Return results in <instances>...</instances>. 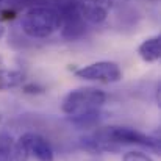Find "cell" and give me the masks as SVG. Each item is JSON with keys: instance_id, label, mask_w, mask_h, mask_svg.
I'll return each mask as SVG.
<instances>
[{"instance_id": "6da1fadb", "label": "cell", "mask_w": 161, "mask_h": 161, "mask_svg": "<svg viewBox=\"0 0 161 161\" xmlns=\"http://www.w3.org/2000/svg\"><path fill=\"white\" fill-rule=\"evenodd\" d=\"M20 30L33 39L49 38L58 30H61V16L58 9L52 6H30L20 16Z\"/></svg>"}, {"instance_id": "9a60e30c", "label": "cell", "mask_w": 161, "mask_h": 161, "mask_svg": "<svg viewBox=\"0 0 161 161\" xmlns=\"http://www.w3.org/2000/svg\"><path fill=\"white\" fill-rule=\"evenodd\" d=\"M3 35H5V27H3V25L0 24V39L3 38Z\"/></svg>"}, {"instance_id": "4fadbf2b", "label": "cell", "mask_w": 161, "mask_h": 161, "mask_svg": "<svg viewBox=\"0 0 161 161\" xmlns=\"http://www.w3.org/2000/svg\"><path fill=\"white\" fill-rule=\"evenodd\" d=\"M122 161H153L149 155H146L144 152H139V150H130V152H125Z\"/></svg>"}, {"instance_id": "3957f363", "label": "cell", "mask_w": 161, "mask_h": 161, "mask_svg": "<svg viewBox=\"0 0 161 161\" xmlns=\"http://www.w3.org/2000/svg\"><path fill=\"white\" fill-rule=\"evenodd\" d=\"M103 138L117 146L119 149L122 146H141L147 147L153 152H160V139L149 136L136 128L131 127H122V125H111V127H103L99 128Z\"/></svg>"}, {"instance_id": "2e32d148", "label": "cell", "mask_w": 161, "mask_h": 161, "mask_svg": "<svg viewBox=\"0 0 161 161\" xmlns=\"http://www.w3.org/2000/svg\"><path fill=\"white\" fill-rule=\"evenodd\" d=\"M52 2H56V5H58V3H63V2H67V0H52Z\"/></svg>"}, {"instance_id": "9c48e42d", "label": "cell", "mask_w": 161, "mask_h": 161, "mask_svg": "<svg viewBox=\"0 0 161 161\" xmlns=\"http://www.w3.org/2000/svg\"><path fill=\"white\" fill-rule=\"evenodd\" d=\"M138 55L144 63H155L161 56V38L152 36L142 41L138 47Z\"/></svg>"}, {"instance_id": "30bf717a", "label": "cell", "mask_w": 161, "mask_h": 161, "mask_svg": "<svg viewBox=\"0 0 161 161\" xmlns=\"http://www.w3.org/2000/svg\"><path fill=\"white\" fill-rule=\"evenodd\" d=\"M24 83V74L20 70H0V91L17 88Z\"/></svg>"}, {"instance_id": "7c38bea8", "label": "cell", "mask_w": 161, "mask_h": 161, "mask_svg": "<svg viewBox=\"0 0 161 161\" xmlns=\"http://www.w3.org/2000/svg\"><path fill=\"white\" fill-rule=\"evenodd\" d=\"M14 142L8 131H0V161H13Z\"/></svg>"}, {"instance_id": "8992f818", "label": "cell", "mask_w": 161, "mask_h": 161, "mask_svg": "<svg viewBox=\"0 0 161 161\" xmlns=\"http://www.w3.org/2000/svg\"><path fill=\"white\" fill-rule=\"evenodd\" d=\"M75 77L86 80V81H97V83H117L122 80L120 67L113 61H97L80 69L74 70Z\"/></svg>"}, {"instance_id": "5b68a950", "label": "cell", "mask_w": 161, "mask_h": 161, "mask_svg": "<svg viewBox=\"0 0 161 161\" xmlns=\"http://www.w3.org/2000/svg\"><path fill=\"white\" fill-rule=\"evenodd\" d=\"M61 16V36L66 41H77L86 33V22L80 14L78 5L74 0H67L56 5Z\"/></svg>"}, {"instance_id": "e0dca14e", "label": "cell", "mask_w": 161, "mask_h": 161, "mask_svg": "<svg viewBox=\"0 0 161 161\" xmlns=\"http://www.w3.org/2000/svg\"><path fill=\"white\" fill-rule=\"evenodd\" d=\"M2 120H3V116H2V113H0V124H2Z\"/></svg>"}, {"instance_id": "277c9868", "label": "cell", "mask_w": 161, "mask_h": 161, "mask_svg": "<svg viewBox=\"0 0 161 161\" xmlns=\"http://www.w3.org/2000/svg\"><path fill=\"white\" fill-rule=\"evenodd\" d=\"M30 157H35L38 161H53L55 153L50 142L39 133H24L19 141L14 142L13 161H27Z\"/></svg>"}, {"instance_id": "7a4b0ae2", "label": "cell", "mask_w": 161, "mask_h": 161, "mask_svg": "<svg viewBox=\"0 0 161 161\" xmlns=\"http://www.w3.org/2000/svg\"><path fill=\"white\" fill-rule=\"evenodd\" d=\"M107 102V94L97 88H80L70 91L64 100L61 109L67 116L86 114L91 111H97Z\"/></svg>"}, {"instance_id": "5bb4252c", "label": "cell", "mask_w": 161, "mask_h": 161, "mask_svg": "<svg viewBox=\"0 0 161 161\" xmlns=\"http://www.w3.org/2000/svg\"><path fill=\"white\" fill-rule=\"evenodd\" d=\"M24 91L28 94H41V92H44V88L38 86V85H27V86H24Z\"/></svg>"}, {"instance_id": "8fae6325", "label": "cell", "mask_w": 161, "mask_h": 161, "mask_svg": "<svg viewBox=\"0 0 161 161\" xmlns=\"http://www.w3.org/2000/svg\"><path fill=\"white\" fill-rule=\"evenodd\" d=\"M100 119H102L100 109L91 111V113H86V114H78V116H69V120H70L72 124H75L77 127H81V128L94 127Z\"/></svg>"}, {"instance_id": "ba28073f", "label": "cell", "mask_w": 161, "mask_h": 161, "mask_svg": "<svg viewBox=\"0 0 161 161\" xmlns=\"http://www.w3.org/2000/svg\"><path fill=\"white\" fill-rule=\"evenodd\" d=\"M78 144L83 150L91 152V153H114V152L120 150L117 146H114L113 142H109L108 139L103 138L100 130H96L89 135H85L83 138H80Z\"/></svg>"}, {"instance_id": "52a82bcc", "label": "cell", "mask_w": 161, "mask_h": 161, "mask_svg": "<svg viewBox=\"0 0 161 161\" xmlns=\"http://www.w3.org/2000/svg\"><path fill=\"white\" fill-rule=\"evenodd\" d=\"M77 5L85 22L102 24L109 14L113 0H78Z\"/></svg>"}]
</instances>
